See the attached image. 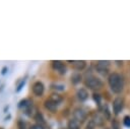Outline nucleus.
Returning <instances> with one entry per match:
<instances>
[{
    "label": "nucleus",
    "instance_id": "f257e3e1",
    "mask_svg": "<svg viewBox=\"0 0 130 129\" xmlns=\"http://www.w3.org/2000/svg\"><path fill=\"white\" fill-rule=\"evenodd\" d=\"M109 84L111 86V89L118 93L123 89V80L122 77L118 73H113L109 77Z\"/></svg>",
    "mask_w": 130,
    "mask_h": 129
},
{
    "label": "nucleus",
    "instance_id": "f03ea898",
    "mask_svg": "<svg viewBox=\"0 0 130 129\" xmlns=\"http://www.w3.org/2000/svg\"><path fill=\"white\" fill-rule=\"evenodd\" d=\"M85 84L90 89H99L103 86V82L100 78L95 76H88L85 80Z\"/></svg>",
    "mask_w": 130,
    "mask_h": 129
},
{
    "label": "nucleus",
    "instance_id": "7ed1b4c3",
    "mask_svg": "<svg viewBox=\"0 0 130 129\" xmlns=\"http://www.w3.org/2000/svg\"><path fill=\"white\" fill-rule=\"evenodd\" d=\"M96 71L103 75H106L109 71V62L108 61H99L96 64Z\"/></svg>",
    "mask_w": 130,
    "mask_h": 129
},
{
    "label": "nucleus",
    "instance_id": "20e7f679",
    "mask_svg": "<svg viewBox=\"0 0 130 129\" xmlns=\"http://www.w3.org/2000/svg\"><path fill=\"white\" fill-rule=\"evenodd\" d=\"M123 106H124V101L123 99L121 98H116L113 102V110H114V113L115 114H119L122 109H123Z\"/></svg>",
    "mask_w": 130,
    "mask_h": 129
},
{
    "label": "nucleus",
    "instance_id": "39448f33",
    "mask_svg": "<svg viewBox=\"0 0 130 129\" xmlns=\"http://www.w3.org/2000/svg\"><path fill=\"white\" fill-rule=\"evenodd\" d=\"M73 115H74V119L77 120L79 123L83 122V121L86 119V113H85L82 109H79V108L74 110Z\"/></svg>",
    "mask_w": 130,
    "mask_h": 129
},
{
    "label": "nucleus",
    "instance_id": "423d86ee",
    "mask_svg": "<svg viewBox=\"0 0 130 129\" xmlns=\"http://www.w3.org/2000/svg\"><path fill=\"white\" fill-rule=\"evenodd\" d=\"M32 91L36 95H42L43 92H44V84L41 82V81H37L34 83L32 85Z\"/></svg>",
    "mask_w": 130,
    "mask_h": 129
},
{
    "label": "nucleus",
    "instance_id": "0eeeda50",
    "mask_svg": "<svg viewBox=\"0 0 130 129\" xmlns=\"http://www.w3.org/2000/svg\"><path fill=\"white\" fill-rule=\"evenodd\" d=\"M77 98H78V100L81 101V102L87 100V98H88V92H87V90H86L85 88H80V89H78V90H77Z\"/></svg>",
    "mask_w": 130,
    "mask_h": 129
},
{
    "label": "nucleus",
    "instance_id": "6e6552de",
    "mask_svg": "<svg viewBox=\"0 0 130 129\" xmlns=\"http://www.w3.org/2000/svg\"><path fill=\"white\" fill-rule=\"evenodd\" d=\"M53 67L56 69V70H58L61 74H63V73H65L66 71V68H65V66H64V64L62 63V62H60V61H54L53 62Z\"/></svg>",
    "mask_w": 130,
    "mask_h": 129
},
{
    "label": "nucleus",
    "instance_id": "1a4fd4ad",
    "mask_svg": "<svg viewBox=\"0 0 130 129\" xmlns=\"http://www.w3.org/2000/svg\"><path fill=\"white\" fill-rule=\"evenodd\" d=\"M93 122H94V124L95 125H98V126H100V125H103V123H104V117L103 116H101L100 114H98V113H95V114H93V116H92V119H91Z\"/></svg>",
    "mask_w": 130,
    "mask_h": 129
},
{
    "label": "nucleus",
    "instance_id": "9d476101",
    "mask_svg": "<svg viewBox=\"0 0 130 129\" xmlns=\"http://www.w3.org/2000/svg\"><path fill=\"white\" fill-rule=\"evenodd\" d=\"M68 128L69 129H80V123L77 120L72 119L68 122Z\"/></svg>",
    "mask_w": 130,
    "mask_h": 129
},
{
    "label": "nucleus",
    "instance_id": "9b49d317",
    "mask_svg": "<svg viewBox=\"0 0 130 129\" xmlns=\"http://www.w3.org/2000/svg\"><path fill=\"white\" fill-rule=\"evenodd\" d=\"M45 107H46L48 110H50L51 112H54V111H56V109H57V105H56L55 103H53L52 101H50V100H47V101L45 102Z\"/></svg>",
    "mask_w": 130,
    "mask_h": 129
},
{
    "label": "nucleus",
    "instance_id": "f8f14e48",
    "mask_svg": "<svg viewBox=\"0 0 130 129\" xmlns=\"http://www.w3.org/2000/svg\"><path fill=\"white\" fill-rule=\"evenodd\" d=\"M73 66L75 69L77 70H82L84 67H85V61H73Z\"/></svg>",
    "mask_w": 130,
    "mask_h": 129
},
{
    "label": "nucleus",
    "instance_id": "ddd939ff",
    "mask_svg": "<svg viewBox=\"0 0 130 129\" xmlns=\"http://www.w3.org/2000/svg\"><path fill=\"white\" fill-rule=\"evenodd\" d=\"M50 101H52L53 103H55L57 106L62 102V98L59 95V94H56V93H53V94H51V96H50V99H49Z\"/></svg>",
    "mask_w": 130,
    "mask_h": 129
},
{
    "label": "nucleus",
    "instance_id": "4468645a",
    "mask_svg": "<svg viewBox=\"0 0 130 129\" xmlns=\"http://www.w3.org/2000/svg\"><path fill=\"white\" fill-rule=\"evenodd\" d=\"M102 111H103L104 117L107 118V119H110V117H111V112H110V110H109V108H108L107 105H105V106L102 108Z\"/></svg>",
    "mask_w": 130,
    "mask_h": 129
},
{
    "label": "nucleus",
    "instance_id": "2eb2a0df",
    "mask_svg": "<svg viewBox=\"0 0 130 129\" xmlns=\"http://www.w3.org/2000/svg\"><path fill=\"white\" fill-rule=\"evenodd\" d=\"M80 80H81V75H80L79 73H74V74L71 76V81H72L74 84L80 82Z\"/></svg>",
    "mask_w": 130,
    "mask_h": 129
},
{
    "label": "nucleus",
    "instance_id": "dca6fc26",
    "mask_svg": "<svg viewBox=\"0 0 130 129\" xmlns=\"http://www.w3.org/2000/svg\"><path fill=\"white\" fill-rule=\"evenodd\" d=\"M36 120H37V122H38V123H40V126H41V124H45V121H44L43 115H42L41 113H38V114L36 115Z\"/></svg>",
    "mask_w": 130,
    "mask_h": 129
},
{
    "label": "nucleus",
    "instance_id": "f3484780",
    "mask_svg": "<svg viewBox=\"0 0 130 129\" xmlns=\"http://www.w3.org/2000/svg\"><path fill=\"white\" fill-rule=\"evenodd\" d=\"M94 127H95V124H94V122H93L92 120H89V121H88V123L86 124V127H85V129H94Z\"/></svg>",
    "mask_w": 130,
    "mask_h": 129
},
{
    "label": "nucleus",
    "instance_id": "a211bd4d",
    "mask_svg": "<svg viewBox=\"0 0 130 129\" xmlns=\"http://www.w3.org/2000/svg\"><path fill=\"white\" fill-rule=\"evenodd\" d=\"M17 127H18V129H25V128H26V125H25V123H24L22 120H18V122H17Z\"/></svg>",
    "mask_w": 130,
    "mask_h": 129
},
{
    "label": "nucleus",
    "instance_id": "6ab92c4d",
    "mask_svg": "<svg viewBox=\"0 0 130 129\" xmlns=\"http://www.w3.org/2000/svg\"><path fill=\"white\" fill-rule=\"evenodd\" d=\"M123 122H124V125L126 127H130V116H125Z\"/></svg>",
    "mask_w": 130,
    "mask_h": 129
},
{
    "label": "nucleus",
    "instance_id": "aec40b11",
    "mask_svg": "<svg viewBox=\"0 0 130 129\" xmlns=\"http://www.w3.org/2000/svg\"><path fill=\"white\" fill-rule=\"evenodd\" d=\"M93 100L96 102V104H99V105L101 104V96H100V94H96V93L93 94Z\"/></svg>",
    "mask_w": 130,
    "mask_h": 129
},
{
    "label": "nucleus",
    "instance_id": "412c9836",
    "mask_svg": "<svg viewBox=\"0 0 130 129\" xmlns=\"http://www.w3.org/2000/svg\"><path fill=\"white\" fill-rule=\"evenodd\" d=\"M23 84H24V80H23V81H22V82H21V83L18 85V87H17V91H19V90H20V88H21V86H22Z\"/></svg>",
    "mask_w": 130,
    "mask_h": 129
}]
</instances>
